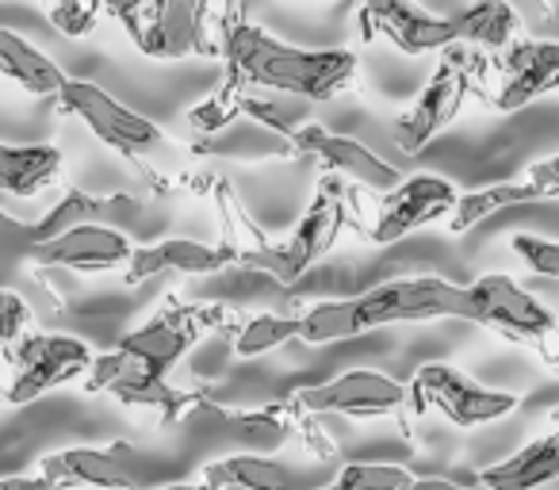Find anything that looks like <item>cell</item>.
Segmentation results:
<instances>
[{
	"label": "cell",
	"instance_id": "cell-2",
	"mask_svg": "<svg viewBox=\"0 0 559 490\" xmlns=\"http://www.w3.org/2000/svg\"><path fill=\"white\" fill-rule=\"evenodd\" d=\"M437 319H464L475 322V299L467 288L441 280V276H406L360 291L353 299H330L314 303L299 314V342L330 345L349 342L368 330L395 326V322H437Z\"/></svg>",
	"mask_w": 559,
	"mask_h": 490
},
{
	"label": "cell",
	"instance_id": "cell-16",
	"mask_svg": "<svg viewBox=\"0 0 559 490\" xmlns=\"http://www.w3.org/2000/svg\"><path fill=\"white\" fill-rule=\"evenodd\" d=\"M299 157H314L326 172L353 180V184L376 188V192H391L403 184V172L395 165H388L383 157H376L365 142L349 139V134H334L322 123H304L292 134Z\"/></svg>",
	"mask_w": 559,
	"mask_h": 490
},
{
	"label": "cell",
	"instance_id": "cell-14",
	"mask_svg": "<svg viewBox=\"0 0 559 490\" xmlns=\"http://www.w3.org/2000/svg\"><path fill=\"white\" fill-rule=\"evenodd\" d=\"M39 475L55 490H146L142 459L127 444L111 449H62L39 459Z\"/></svg>",
	"mask_w": 559,
	"mask_h": 490
},
{
	"label": "cell",
	"instance_id": "cell-19",
	"mask_svg": "<svg viewBox=\"0 0 559 490\" xmlns=\"http://www.w3.org/2000/svg\"><path fill=\"white\" fill-rule=\"evenodd\" d=\"M238 258L241 253L234 246H226V241L223 246H203V241L192 238H169L157 241V246H134L131 261L123 265V284L134 288V284H146L165 273H218V268L238 265Z\"/></svg>",
	"mask_w": 559,
	"mask_h": 490
},
{
	"label": "cell",
	"instance_id": "cell-30",
	"mask_svg": "<svg viewBox=\"0 0 559 490\" xmlns=\"http://www.w3.org/2000/svg\"><path fill=\"white\" fill-rule=\"evenodd\" d=\"M414 479L403 464H345L334 490H411Z\"/></svg>",
	"mask_w": 559,
	"mask_h": 490
},
{
	"label": "cell",
	"instance_id": "cell-21",
	"mask_svg": "<svg viewBox=\"0 0 559 490\" xmlns=\"http://www.w3.org/2000/svg\"><path fill=\"white\" fill-rule=\"evenodd\" d=\"M559 479V429L548 437H536L521 452H513L502 464H490L479 471L483 490H536Z\"/></svg>",
	"mask_w": 559,
	"mask_h": 490
},
{
	"label": "cell",
	"instance_id": "cell-7",
	"mask_svg": "<svg viewBox=\"0 0 559 490\" xmlns=\"http://www.w3.org/2000/svg\"><path fill=\"white\" fill-rule=\"evenodd\" d=\"M58 104L62 111L78 116L104 146H111L116 154L123 157H150L165 146V131L154 123V119L139 116L134 108L119 104L108 88H100L96 81H78V77H66L62 93H58Z\"/></svg>",
	"mask_w": 559,
	"mask_h": 490
},
{
	"label": "cell",
	"instance_id": "cell-29",
	"mask_svg": "<svg viewBox=\"0 0 559 490\" xmlns=\"http://www.w3.org/2000/svg\"><path fill=\"white\" fill-rule=\"evenodd\" d=\"M299 337V314H253L234 330V352L238 357H264L284 342Z\"/></svg>",
	"mask_w": 559,
	"mask_h": 490
},
{
	"label": "cell",
	"instance_id": "cell-31",
	"mask_svg": "<svg viewBox=\"0 0 559 490\" xmlns=\"http://www.w3.org/2000/svg\"><path fill=\"white\" fill-rule=\"evenodd\" d=\"M47 16L62 35L81 39V35L93 32V24L100 20V4H96V0H55Z\"/></svg>",
	"mask_w": 559,
	"mask_h": 490
},
{
	"label": "cell",
	"instance_id": "cell-15",
	"mask_svg": "<svg viewBox=\"0 0 559 490\" xmlns=\"http://www.w3.org/2000/svg\"><path fill=\"white\" fill-rule=\"evenodd\" d=\"M460 192L444 177L433 172H418V177H406L399 188H391L383 195L380 211H376L372 226H368V238L376 246H391V241H403L406 234L421 230V226L437 223V218L452 215L456 211Z\"/></svg>",
	"mask_w": 559,
	"mask_h": 490
},
{
	"label": "cell",
	"instance_id": "cell-39",
	"mask_svg": "<svg viewBox=\"0 0 559 490\" xmlns=\"http://www.w3.org/2000/svg\"><path fill=\"white\" fill-rule=\"evenodd\" d=\"M157 490H211L207 482H173V487H157Z\"/></svg>",
	"mask_w": 559,
	"mask_h": 490
},
{
	"label": "cell",
	"instance_id": "cell-20",
	"mask_svg": "<svg viewBox=\"0 0 559 490\" xmlns=\"http://www.w3.org/2000/svg\"><path fill=\"white\" fill-rule=\"evenodd\" d=\"M142 211V203L134 195H93L85 188H70L39 223H32V238L50 241L58 234L73 230V226H116L123 218H134Z\"/></svg>",
	"mask_w": 559,
	"mask_h": 490
},
{
	"label": "cell",
	"instance_id": "cell-13",
	"mask_svg": "<svg viewBox=\"0 0 559 490\" xmlns=\"http://www.w3.org/2000/svg\"><path fill=\"white\" fill-rule=\"evenodd\" d=\"M360 32L365 39H388L403 55H441L444 47L460 43L456 20L433 16L414 0H360Z\"/></svg>",
	"mask_w": 559,
	"mask_h": 490
},
{
	"label": "cell",
	"instance_id": "cell-10",
	"mask_svg": "<svg viewBox=\"0 0 559 490\" xmlns=\"http://www.w3.org/2000/svg\"><path fill=\"white\" fill-rule=\"evenodd\" d=\"M475 299V322L495 334H502L506 342H525L533 349H540V357H548V349L556 345L559 330H556V319L551 311L533 299L525 288L510 280L502 273H487L479 280L467 284Z\"/></svg>",
	"mask_w": 559,
	"mask_h": 490
},
{
	"label": "cell",
	"instance_id": "cell-37",
	"mask_svg": "<svg viewBox=\"0 0 559 490\" xmlns=\"http://www.w3.org/2000/svg\"><path fill=\"white\" fill-rule=\"evenodd\" d=\"M0 490H55L43 475H9L0 479Z\"/></svg>",
	"mask_w": 559,
	"mask_h": 490
},
{
	"label": "cell",
	"instance_id": "cell-33",
	"mask_svg": "<svg viewBox=\"0 0 559 490\" xmlns=\"http://www.w3.org/2000/svg\"><path fill=\"white\" fill-rule=\"evenodd\" d=\"M24 334H32V307H27L24 296L0 288V345L9 349Z\"/></svg>",
	"mask_w": 559,
	"mask_h": 490
},
{
	"label": "cell",
	"instance_id": "cell-26",
	"mask_svg": "<svg viewBox=\"0 0 559 490\" xmlns=\"http://www.w3.org/2000/svg\"><path fill=\"white\" fill-rule=\"evenodd\" d=\"M536 200H548L540 188L528 180V184H487L479 192H464L456 200V211L449 215V230L452 234H467L490 218L495 211H506V207H518V203H536Z\"/></svg>",
	"mask_w": 559,
	"mask_h": 490
},
{
	"label": "cell",
	"instance_id": "cell-11",
	"mask_svg": "<svg viewBox=\"0 0 559 490\" xmlns=\"http://www.w3.org/2000/svg\"><path fill=\"white\" fill-rule=\"evenodd\" d=\"M299 414H349V418H388V414L411 410L406 383L376 372V368H353L326 383L292 391Z\"/></svg>",
	"mask_w": 559,
	"mask_h": 490
},
{
	"label": "cell",
	"instance_id": "cell-12",
	"mask_svg": "<svg viewBox=\"0 0 559 490\" xmlns=\"http://www.w3.org/2000/svg\"><path fill=\"white\" fill-rule=\"evenodd\" d=\"M215 0H154L134 47L146 58L177 62V58H218V35L211 24Z\"/></svg>",
	"mask_w": 559,
	"mask_h": 490
},
{
	"label": "cell",
	"instance_id": "cell-4",
	"mask_svg": "<svg viewBox=\"0 0 559 490\" xmlns=\"http://www.w3.org/2000/svg\"><path fill=\"white\" fill-rule=\"evenodd\" d=\"M490 70H495V62L479 47H467V43L444 47L437 55L433 77L426 81L411 111L395 123V146L403 154H421L426 142H433L460 116V108L487 85Z\"/></svg>",
	"mask_w": 559,
	"mask_h": 490
},
{
	"label": "cell",
	"instance_id": "cell-27",
	"mask_svg": "<svg viewBox=\"0 0 559 490\" xmlns=\"http://www.w3.org/2000/svg\"><path fill=\"white\" fill-rule=\"evenodd\" d=\"M246 96H249V88L241 85L238 77L223 73V81H218L215 93L188 111V127H192L200 139H211V134L226 131V127L241 119V104H246Z\"/></svg>",
	"mask_w": 559,
	"mask_h": 490
},
{
	"label": "cell",
	"instance_id": "cell-23",
	"mask_svg": "<svg viewBox=\"0 0 559 490\" xmlns=\"http://www.w3.org/2000/svg\"><path fill=\"white\" fill-rule=\"evenodd\" d=\"M62 172V150L58 146H9L0 142V192L32 200Z\"/></svg>",
	"mask_w": 559,
	"mask_h": 490
},
{
	"label": "cell",
	"instance_id": "cell-3",
	"mask_svg": "<svg viewBox=\"0 0 559 490\" xmlns=\"http://www.w3.org/2000/svg\"><path fill=\"white\" fill-rule=\"evenodd\" d=\"M349 226H357V192H353V184L345 177L326 172V177L319 180V188H314L311 207L299 218L296 234H292L284 246L241 253L238 265L261 268V273H269L272 280H280V284H296L307 268H314L334 250L342 230H349Z\"/></svg>",
	"mask_w": 559,
	"mask_h": 490
},
{
	"label": "cell",
	"instance_id": "cell-24",
	"mask_svg": "<svg viewBox=\"0 0 559 490\" xmlns=\"http://www.w3.org/2000/svg\"><path fill=\"white\" fill-rule=\"evenodd\" d=\"M0 73L32 96H58L66 85V73L9 27H0Z\"/></svg>",
	"mask_w": 559,
	"mask_h": 490
},
{
	"label": "cell",
	"instance_id": "cell-6",
	"mask_svg": "<svg viewBox=\"0 0 559 490\" xmlns=\"http://www.w3.org/2000/svg\"><path fill=\"white\" fill-rule=\"evenodd\" d=\"M93 349L78 337L66 334H24L12 349V375L4 380L0 403L9 406H27L35 398H43L47 391L62 387L70 380L93 368Z\"/></svg>",
	"mask_w": 559,
	"mask_h": 490
},
{
	"label": "cell",
	"instance_id": "cell-5",
	"mask_svg": "<svg viewBox=\"0 0 559 490\" xmlns=\"http://www.w3.org/2000/svg\"><path fill=\"white\" fill-rule=\"evenodd\" d=\"M406 391H411L414 414L437 410L444 421H452V426H460V429L502 421L521 406L518 395L483 387V383L467 380V375L456 372L452 364H421L418 372L411 375Z\"/></svg>",
	"mask_w": 559,
	"mask_h": 490
},
{
	"label": "cell",
	"instance_id": "cell-40",
	"mask_svg": "<svg viewBox=\"0 0 559 490\" xmlns=\"http://www.w3.org/2000/svg\"><path fill=\"white\" fill-rule=\"evenodd\" d=\"M0 372H4V368H0ZM0 391H4V383H0Z\"/></svg>",
	"mask_w": 559,
	"mask_h": 490
},
{
	"label": "cell",
	"instance_id": "cell-35",
	"mask_svg": "<svg viewBox=\"0 0 559 490\" xmlns=\"http://www.w3.org/2000/svg\"><path fill=\"white\" fill-rule=\"evenodd\" d=\"M296 429H299V437H304L307 452H311L314 459H334L337 456V441L319 426V421H314V414H304V418L296 421Z\"/></svg>",
	"mask_w": 559,
	"mask_h": 490
},
{
	"label": "cell",
	"instance_id": "cell-8",
	"mask_svg": "<svg viewBox=\"0 0 559 490\" xmlns=\"http://www.w3.org/2000/svg\"><path fill=\"white\" fill-rule=\"evenodd\" d=\"M226 307L215 303H185V299H165V307L146 322V326L131 330L119 337L116 349L131 352L134 360H142L146 368H154L157 375H169L180 364L188 349L200 342L207 330L226 326Z\"/></svg>",
	"mask_w": 559,
	"mask_h": 490
},
{
	"label": "cell",
	"instance_id": "cell-18",
	"mask_svg": "<svg viewBox=\"0 0 559 490\" xmlns=\"http://www.w3.org/2000/svg\"><path fill=\"white\" fill-rule=\"evenodd\" d=\"M134 241L116 226H73L32 250L35 268H70V273H123Z\"/></svg>",
	"mask_w": 559,
	"mask_h": 490
},
{
	"label": "cell",
	"instance_id": "cell-9",
	"mask_svg": "<svg viewBox=\"0 0 559 490\" xmlns=\"http://www.w3.org/2000/svg\"><path fill=\"white\" fill-rule=\"evenodd\" d=\"M85 391L88 395H111L116 403L134 406V410H154L165 426L192 414L195 406L192 391L173 387L169 375H157L154 368H146L123 349L100 352L93 360V368L85 372Z\"/></svg>",
	"mask_w": 559,
	"mask_h": 490
},
{
	"label": "cell",
	"instance_id": "cell-34",
	"mask_svg": "<svg viewBox=\"0 0 559 490\" xmlns=\"http://www.w3.org/2000/svg\"><path fill=\"white\" fill-rule=\"evenodd\" d=\"M96 4H100V12H108L111 20H119L127 27L131 43H139L142 24H146L150 9H154V0H96Z\"/></svg>",
	"mask_w": 559,
	"mask_h": 490
},
{
	"label": "cell",
	"instance_id": "cell-36",
	"mask_svg": "<svg viewBox=\"0 0 559 490\" xmlns=\"http://www.w3.org/2000/svg\"><path fill=\"white\" fill-rule=\"evenodd\" d=\"M528 180H533V184L540 188L548 200H559V154L536 162L533 169H528Z\"/></svg>",
	"mask_w": 559,
	"mask_h": 490
},
{
	"label": "cell",
	"instance_id": "cell-25",
	"mask_svg": "<svg viewBox=\"0 0 559 490\" xmlns=\"http://www.w3.org/2000/svg\"><path fill=\"white\" fill-rule=\"evenodd\" d=\"M460 43L479 50H506L518 43L521 16L510 0H472L464 12H456Z\"/></svg>",
	"mask_w": 559,
	"mask_h": 490
},
{
	"label": "cell",
	"instance_id": "cell-32",
	"mask_svg": "<svg viewBox=\"0 0 559 490\" xmlns=\"http://www.w3.org/2000/svg\"><path fill=\"white\" fill-rule=\"evenodd\" d=\"M513 253H518L536 276L559 280V241L536 238V234H513Z\"/></svg>",
	"mask_w": 559,
	"mask_h": 490
},
{
	"label": "cell",
	"instance_id": "cell-38",
	"mask_svg": "<svg viewBox=\"0 0 559 490\" xmlns=\"http://www.w3.org/2000/svg\"><path fill=\"white\" fill-rule=\"evenodd\" d=\"M411 490H467V487H460L452 479H414Z\"/></svg>",
	"mask_w": 559,
	"mask_h": 490
},
{
	"label": "cell",
	"instance_id": "cell-1",
	"mask_svg": "<svg viewBox=\"0 0 559 490\" xmlns=\"http://www.w3.org/2000/svg\"><path fill=\"white\" fill-rule=\"evenodd\" d=\"M218 58L223 73L238 77L246 88H272V93L307 96L314 104L334 100L357 81V55L353 50H304L280 43L264 27L238 16V9L218 12L215 20Z\"/></svg>",
	"mask_w": 559,
	"mask_h": 490
},
{
	"label": "cell",
	"instance_id": "cell-22",
	"mask_svg": "<svg viewBox=\"0 0 559 490\" xmlns=\"http://www.w3.org/2000/svg\"><path fill=\"white\" fill-rule=\"evenodd\" d=\"M200 479L211 490H304L299 479L280 464V459L257 456V452H238L203 464Z\"/></svg>",
	"mask_w": 559,
	"mask_h": 490
},
{
	"label": "cell",
	"instance_id": "cell-17",
	"mask_svg": "<svg viewBox=\"0 0 559 490\" xmlns=\"http://www.w3.org/2000/svg\"><path fill=\"white\" fill-rule=\"evenodd\" d=\"M498 88L490 96L495 111H521L525 104L559 88V43L521 39L502 50L498 58Z\"/></svg>",
	"mask_w": 559,
	"mask_h": 490
},
{
	"label": "cell",
	"instance_id": "cell-28",
	"mask_svg": "<svg viewBox=\"0 0 559 490\" xmlns=\"http://www.w3.org/2000/svg\"><path fill=\"white\" fill-rule=\"evenodd\" d=\"M211 184H215L211 188V200H215V207H218V226H223L226 246H234L238 253L269 250L272 246L269 234L246 215V207H241V200L230 192V184H226V180H211Z\"/></svg>",
	"mask_w": 559,
	"mask_h": 490
}]
</instances>
